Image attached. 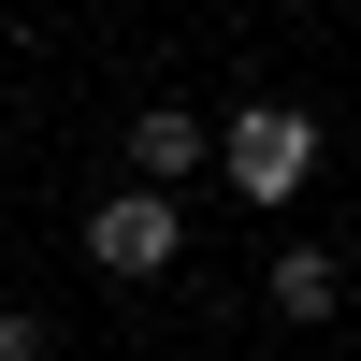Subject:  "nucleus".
<instances>
[{"instance_id": "f257e3e1", "label": "nucleus", "mask_w": 361, "mask_h": 361, "mask_svg": "<svg viewBox=\"0 0 361 361\" xmlns=\"http://www.w3.org/2000/svg\"><path fill=\"white\" fill-rule=\"evenodd\" d=\"M217 159H231L246 202H289V188L318 173V116H304V102H246V116L217 130Z\"/></svg>"}, {"instance_id": "f03ea898", "label": "nucleus", "mask_w": 361, "mask_h": 361, "mask_svg": "<svg viewBox=\"0 0 361 361\" xmlns=\"http://www.w3.org/2000/svg\"><path fill=\"white\" fill-rule=\"evenodd\" d=\"M173 246H188V202H173V188H130V202L87 217V260H102V275H159Z\"/></svg>"}, {"instance_id": "7ed1b4c3", "label": "nucleus", "mask_w": 361, "mask_h": 361, "mask_svg": "<svg viewBox=\"0 0 361 361\" xmlns=\"http://www.w3.org/2000/svg\"><path fill=\"white\" fill-rule=\"evenodd\" d=\"M130 173H145V188L202 173V116H188V102H145V116H130Z\"/></svg>"}, {"instance_id": "20e7f679", "label": "nucleus", "mask_w": 361, "mask_h": 361, "mask_svg": "<svg viewBox=\"0 0 361 361\" xmlns=\"http://www.w3.org/2000/svg\"><path fill=\"white\" fill-rule=\"evenodd\" d=\"M275 318H333V246H289L275 260Z\"/></svg>"}]
</instances>
